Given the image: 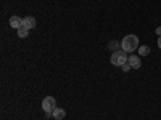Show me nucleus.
Wrapping results in <instances>:
<instances>
[{
  "instance_id": "f257e3e1",
  "label": "nucleus",
  "mask_w": 161,
  "mask_h": 120,
  "mask_svg": "<svg viewBox=\"0 0 161 120\" xmlns=\"http://www.w3.org/2000/svg\"><path fill=\"white\" fill-rule=\"evenodd\" d=\"M121 48H123V51L126 53H132L139 50V37L134 35V34H129L123 38V42H121Z\"/></svg>"
},
{
  "instance_id": "f03ea898",
  "label": "nucleus",
  "mask_w": 161,
  "mask_h": 120,
  "mask_svg": "<svg viewBox=\"0 0 161 120\" xmlns=\"http://www.w3.org/2000/svg\"><path fill=\"white\" fill-rule=\"evenodd\" d=\"M127 56H126V51H123V50H116V51H113V55H111V64L113 66H124L126 62H127Z\"/></svg>"
},
{
  "instance_id": "7ed1b4c3",
  "label": "nucleus",
  "mask_w": 161,
  "mask_h": 120,
  "mask_svg": "<svg viewBox=\"0 0 161 120\" xmlns=\"http://www.w3.org/2000/svg\"><path fill=\"white\" fill-rule=\"evenodd\" d=\"M55 108H57V99L53 96H47V98L42 99V109L45 112H53Z\"/></svg>"
},
{
  "instance_id": "20e7f679",
  "label": "nucleus",
  "mask_w": 161,
  "mask_h": 120,
  "mask_svg": "<svg viewBox=\"0 0 161 120\" xmlns=\"http://www.w3.org/2000/svg\"><path fill=\"white\" fill-rule=\"evenodd\" d=\"M36 18L34 16H26V18H23V28H26L28 31H31V29H34L36 28Z\"/></svg>"
},
{
  "instance_id": "39448f33",
  "label": "nucleus",
  "mask_w": 161,
  "mask_h": 120,
  "mask_svg": "<svg viewBox=\"0 0 161 120\" xmlns=\"http://www.w3.org/2000/svg\"><path fill=\"white\" fill-rule=\"evenodd\" d=\"M10 28H13V29H19V28H23V19L19 18V16H11L10 18Z\"/></svg>"
},
{
  "instance_id": "423d86ee",
  "label": "nucleus",
  "mask_w": 161,
  "mask_h": 120,
  "mask_svg": "<svg viewBox=\"0 0 161 120\" xmlns=\"http://www.w3.org/2000/svg\"><path fill=\"white\" fill-rule=\"evenodd\" d=\"M127 62L132 66V69H139L140 66H142V62H140L139 56H136V55H130V56H129V59H127Z\"/></svg>"
},
{
  "instance_id": "0eeeda50",
  "label": "nucleus",
  "mask_w": 161,
  "mask_h": 120,
  "mask_svg": "<svg viewBox=\"0 0 161 120\" xmlns=\"http://www.w3.org/2000/svg\"><path fill=\"white\" fill-rule=\"evenodd\" d=\"M64 115H66L64 109L55 108V111H53V118H55V120H61V118H64Z\"/></svg>"
},
{
  "instance_id": "6e6552de",
  "label": "nucleus",
  "mask_w": 161,
  "mask_h": 120,
  "mask_svg": "<svg viewBox=\"0 0 161 120\" xmlns=\"http://www.w3.org/2000/svg\"><path fill=\"white\" fill-rule=\"evenodd\" d=\"M139 55H140V56H148V55H150V48L147 47V45L139 47Z\"/></svg>"
},
{
  "instance_id": "1a4fd4ad",
  "label": "nucleus",
  "mask_w": 161,
  "mask_h": 120,
  "mask_svg": "<svg viewBox=\"0 0 161 120\" xmlns=\"http://www.w3.org/2000/svg\"><path fill=\"white\" fill-rule=\"evenodd\" d=\"M28 35H29V31L26 29V28H19V29H18V37H21V38H26Z\"/></svg>"
},
{
  "instance_id": "9d476101",
  "label": "nucleus",
  "mask_w": 161,
  "mask_h": 120,
  "mask_svg": "<svg viewBox=\"0 0 161 120\" xmlns=\"http://www.w3.org/2000/svg\"><path fill=\"white\" fill-rule=\"evenodd\" d=\"M121 68H123V71H124V72H127V71H130V69H132V66H130L129 62H126L124 66H121Z\"/></svg>"
},
{
  "instance_id": "9b49d317",
  "label": "nucleus",
  "mask_w": 161,
  "mask_h": 120,
  "mask_svg": "<svg viewBox=\"0 0 161 120\" xmlns=\"http://www.w3.org/2000/svg\"><path fill=\"white\" fill-rule=\"evenodd\" d=\"M108 47H110V50H116V48H118V43H116V42H110Z\"/></svg>"
},
{
  "instance_id": "f8f14e48",
  "label": "nucleus",
  "mask_w": 161,
  "mask_h": 120,
  "mask_svg": "<svg viewBox=\"0 0 161 120\" xmlns=\"http://www.w3.org/2000/svg\"><path fill=\"white\" fill-rule=\"evenodd\" d=\"M156 34H158V35H161V26H159V28L156 29Z\"/></svg>"
},
{
  "instance_id": "ddd939ff",
  "label": "nucleus",
  "mask_w": 161,
  "mask_h": 120,
  "mask_svg": "<svg viewBox=\"0 0 161 120\" xmlns=\"http://www.w3.org/2000/svg\"><path fill=\"white\" fill-rule=\"evenodd\" d=\"M158 47L161 48V35H159V38H158Z\"/></svg>"
}]
</instances>
